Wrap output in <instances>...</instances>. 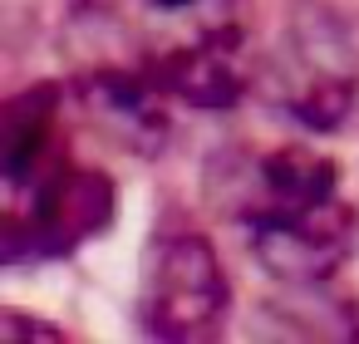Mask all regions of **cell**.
Returning a JSON list of instances; mask_svg holds the SVG:
<instances>
[{"instance_id":"cell-1","label":"cell","mask_w":359,"mask_h":344,"mask_svg":"<svg viewBox=\"0 0 359 344\" xmlns=\"http://www.w3.org/2000/svg\"><path fill=\"white\" fill-rule=\"evenodd\" d=\"M6 266L60 261L89 246L118 212V192L99 167L65 153V94L35 84L6 109Z\"/></svg>"},{"instance_id":"cell-2","label":"cell","mask_w":359,"mask_h":344,"mask_svg":"<svg viewBox=\"0 0 359 344\" xmlns=\"http://www.w3.org/2000/svg\"><path fill=\"white\" fill-rule=\"evenodd\" d=\"M256 79L290 123L334 133L359 109V35L325 0H290Z\"/></svg>"},{"instance_id":"cell-3","label":"cell","mask_w":359,"mask_h":344,"mask_svg":"<svg viewBox=\"0 0 359 344\" xmlns=\"http://www.w3.org/2000/svg\"><path fill=\"white\" fill-rule=\"evenodd\" d=\"M231 310V285L217 246L197 231H158L138 270V324L168 344L217 339Z\"/></svg>"},{"instance_id":"cell-4","label":"cell","mask_w":359,"mask_h":344,"mask_svg":"<svg viewBox=\"0 0 359 344\" xmlns=\"http://www.w3.org/2000/svg\"><path fill=\"white\" fill-rule=\"evenodd\" d=\"M246 236H251L256 261L280 285L315 290L349 261V251L359 241V216L339 192H330V197H315V202L246 221Z\"/></svg>"},{"instance_id":"cell-5","label":"cell","mask_w":359,"mask_h":344,"mask_svg":"<svg viewBox=\"0 0 359 344\" xmlns=\"http://www.w3.org/2000/svg\"><path fill=\"white\" fill-rule=\"evenodd\" d=\"M148 79L172 109H197V113H222L231 109L246 84L256 79L261 60L251 55L246 35L236 25H207L192 40H177L158 55L143 60Z\"/></svg>"},{"instance_id":"cell-6","label":"cell","mask_w":359,"mask_h":344,"mask_svg":"<svg viewBox=\"0 0 359 344\" xmlns=\"http://www.w3.org/2000/svg\"><path fill=\"white\" fill-rule=\"evenodd\" d=\"M158 11H197V6H212V0H148Z\"/></svg>"},{"instance_id":"cell-7","label":"cell","mask_w":359,"mask_h":344,"mask_svg":"<svg viewBox=\"0 0 359 344\" xmlns=\"http://www.w3.org/2000/svg\"><path fill=\"white\" fill-rule=\"evenodd\" d=\"M11 329H25V334H60L55 324H35V319H11Z\"/></svg>"}]
</instances>
